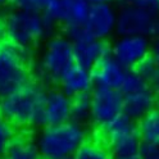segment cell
Instances as JSON below:
<instances>
[{
    "instance_id": "1",
    "label": "cell",
    "mask_w": 159,
    "mask_h": 159,
    "mask_svg": "<svg viewBox=\"0 0 159 159\" xmlns=\"http://www.w3.org/2000/svg\"><path fill=\"white\" fill-rule=\"evenodd\" d=\"M48 89L36 80L8 94L0 100V114L17 128L43 126Z\"/></svg>"
},
{
    "instance_id": "2",
    "label": "cell",
    "mask_w": 159,
    "mask_h": 159,
    "mask_svg": "<svg viewBox=\"0 0 159 159\" xmlns=\"http://www.w3.org/2000/svg\"><path fill=\"white\" fill-rule=\"evenodd\" d=\"M86 141V126L72 121L57 126H45L35 139L41 159L73 158Z\"/></svg>"
},
{
    "instance_id": "3",
    "label": "cell",
    "mask_w": 159,
    "mask_h": 159,
    "mask_svg": "<svg viewBox=\"0 0 159 159\" xmlns=\"http://www.w3.org/2000/svg\"><path fill=\"white\" fill-rule=\"evenodd\" d=\"M76 64L72 41L63 34L48 39L36 63V81L44 86H58L62 77Z\"/></svg>"
},
{
    "instance_id": "4",
    "label": "cell",
    "mask_w": 159,
    "mask_h": 159,
    "mask_svg": "<svg viewBox=\"0 0 159 159\" xmlns=\"http://www.w3.org/2000/svg\"><path fill=\"white\" fill-rule=\"evenodd\" d=\"M34 49L9 40L0 44V96H5L32 81Z\"/></svg>"
},
{
    "instance_id": "5",
    "label": "cell",
    "mask_w": 159,
    "mask_h": 159,
    "mask_svg": "<svg viewBox=\"0 0 159 159\" xmlns=\"http://www.w3.org/2000/svg\"><path fill=\"white\" fill-rule=\"evenodd\" d=\"M7 40L21 46L32 48L57 35L58 26L43 13L12 9L4 14Z\"/></svg>"
},
{
    "instance_id": "6",
    "label": "cell",
    "mask_w": 159,
    "mask_h": 159,
    "mask_svg": "<svg viewBox=\"0 0 159 159\" xmlns=\"http://www.w3.org/2000/svg\"><path fill=\"white\" fill-rule=\"evenodd\" d=\"M102 131L104 144L114 159H139L143 140L136 121L123 113L104 126Z\"/></svg>"
},
{
    "instance_id": "7",
    "label": "cell",
    "mask_w": 159,
    "mask_h": 159,
    "mask_svg": "<svg viewBox=\"0 0 159 159\" xmlns=\"http://www.w3.org/2000/svg\"><path fill=\"white\" fill-rule=\"evenodd\" d=\"M118 36L140 35L146 37H159V17L148 13L135 5L118 9L117 30Z\"/></svg>"
},
{
    "instance_id": "8",
    "label": "cell",
    "mask_w": 159,
    "mask_h": 159,
    "mask_svg": "<svg viewBox=\"0 0 159 159\" xmlns=\"http://www.w3.org/2000/svg\"><path fill=\"white\" fill-rule=\"evenodd\" d=\"M153 40L146 36H118L111 44V54L126 69H135L152 54Z\"/></svg>"
},
{
    "instance_id": "9",
    "label": "cell",
    "mask_w": 159,
    "mask_h": 159,
    "mask_svg": "<svg viewBox=\"0 0 159 159\" xmlns=\"http://www.w3.org/2000/svg\"><path fill=\"white\" fill-rule=\"evenodd\" d=\"M123 114V94L119 90L94 87L91 91V122L103 128Z\"/></svg>"
},
{
    "instance_id": "10",
    "label": "cell",
    "mask_w": 159,
    "mask_h": 159,
    "mask_svg": "<svg viewBox=\"0 0 159 159\" xmlns=\"http://www.w3.org/2000/svg\"><path fill=\"white\" fill-rule=\"evenodd\" d=\"M117 19L118 9L114 4H95L91 5L84 26L91 37L107 41L116 34Z\"/></svg>"
},
{
    "instance_id": "11",
    "label": "cell",
    "mask_w": 159,
    "mask_h": 159,
    "mask_svg": "<svg viewBox=\"0 0 159 159\" xmlns=\"http://www.w3.org/2000/svg\"><path fill=\"white\" fill-rule=\"evenodd\" d=\"M71 107L72 98L64 94L59 87L48 89L44 105L43 127L57 126L71 121Z\"/></svg>"
},
{
    "instance_id": "12",
    "label": "cell",
    "mask_w": 159,
    "mask_h": 159,
    "mask_svg": "<svg viewBox=\"0 0 159 159\" xmlns=\"http://www.w3.org/2000/svg\"><path fill=\"white\" fill-rule=\"evenodd\" d=\"M128 69H126L122 64H119L113 55L109 53L99 62L93 69V80L95 87L112 89V90H119L125 82Z\"/></svg>"
},
{
    "instance_id": "13",
    "label": "cell",
    "mask_w": 159,
    "mask_h": 159,
    "mask_svg": "<svg viewBox=\"0 0 159 159\" xmlns=\"http://www.w3.org/2000/svg\"><path fill=\"white\" fill-rule=\"evenodd\" d=\"M76 64L86 69H91L111 53V44L103 40H98L91 36L73 43Z\"/></svg>"
},
{
    "instance_id": "14",
    "label": "cell",
    "mask_w": 159,
    "mask_h": 159,
    "mask_svg": "<svg viewBox=\"0 0 159 159\" xmlns=\"http://www.w3.org/2000/svg\"><path fill=\"white\" fill-rule=\"evenodd\" d=\"M158 103L159 99L155 91L152 86H149L144 90L123 95V113L134 121L139 122L146 114L150 113L158 105Z\"/></svg>"
},
{
    "instance_id": "15",
    "label": "cell",
    "mask_w": 159,
    "mask_h": 159,
    "mask_svg": "<svg viewBox=\"0 0 159 159\" xmlns=\"http://www.w3.org/2000/svg\"><path fill=\"white\" fill-rule=\"evenodd\" d=\"M58 87L69 98H75L82 94H90L95 87L93 73L90 69L75 64L62 77Z\"/></svg>"
},
{
    "instance_id": "16",
    "label": "cell",
    "mask_w": 159,
    "mask_h": 159,
    "mask_svg": "<svg viewBox=\"0 0 159 159\" xmlns=\"http://www.w3.org/2000/svg\"><path fill=\"white\" fill-rule=\"evenodd\" d=\"M43 14L61 28L69 25L71 0H45Z\"/></svg>"
},
{
    "instance_id": "17",
    "label": "cell",
    "mask_w": 159,
    "mask_h": 159,
    "mask_svg": "<svg viewBox=\"0 0 159 159\" xmlns=\"http://www.w3.org/2000/svg\"><path fill=\"white\" fill-rule=\"evenodd\" d=\"M2 159H41V157L34 140L23 136H17Z\"/></svg>"
},
{
    "instance_id": "18",
    "label": "cell",
    "mask_w": 159,
    "mask_h": 159,
    "mask_svg": "<svg viewBox=\"0 0 159 159\" xmlns=\"http://www.w3.org/2000/svg\"><path fill=\"white\" fill-rule=\"evenodd\" d=\"M71 121L82 126L91 122V93L72 98Z\"/></svg>"
},
{
    "instance_id": "19",
    "label": "cell",
    "mask_w": 159,
    "mask_h": 159,
    "mask_svg": "<svg viewBox=\"0 0 159 159\" xmlns=\"http://www.w3.org/2000/svg\"><path fill=\"white\" fill-rule=\"evenodd\" d=\"M137 128L143 141H159V103L137 122Z\"/></svg>"
},
{
    "instance_id": "20",
    "label": "cell",
    "mask_w": 159,
    "mask_h": 159,
    "mask_svg": "<svg viewBox=\"0 0 159 159\" xmlns=\"http://www.w3.org/2000/svg\"><path fill=\"white\" fill-rule=\"evenodd\" d=\"M73 159H114L104 143L86 141L73 155Z\"/></svg>"
},
{
    "instance_id": "21",
    "label": "cell",
    "mask_w": 159,
    "mask_h": 159,
    "mask_svg": "<svg viewBox=\"0 0 159 159\" xmlns=\"http://www.w3.org/2000/svg\"><path fill=\"white\" fill-rule=\"evenodd\" d=\"M17 136V127L0 114V158L5 154L8 148L12 145Z\"/></svg>"
},
{
    "instance_id": "22",
    "label": "cell",
    "mask_w": 159,
    "mask_h": 159,
    "mask_svg": "<svg viewBox=\"0 0 159 159\" xmlns=\"http://www.w3.org/2000/svg\"><path fill=\"white\" fill-rule=\"evenodd\" d=\"M149 86H152V85L149 84L146 80H144L135 71V69H131V71L127 72L125 82L121 87V93L123 95H127V94H132V93H136V91L144 90V89H146Z\"/></svg>"
},
{
    "instance_id": "23",
    "label": "cell",
    "mask_w": 159,
    "mask_h": 159,
    "mask_svg": "<svg viewBox=\"0 0 159 159\" xmlns=\"http://www.w3.org/2000/svg\"><path fill=\"white\" fill-rule=\"evenodd\" d=\"M90 8L91 3L89 0H71V21H69V25H85Z\"/></svg>"
},
{
    "instance_id": "24",
    "label": "cell",
    "mask_w": 159,
    "mask_h": 159,
    "mask_svg": "<svg viewBox=\"0 0 159 159\" xmlns=\"http://www.w3.org/2000/svg\"><path fill=\"white\" fill-rule=\"evenodd\" d=\"M135 71L140 75L144 80H146V81L152 85V82L154 81V80L157 78V76L159 75V68L157 66V63L154 62V59L152 58V55L146 58L145 61H143L140 64H139Z\"/></svg>"
},
{
    "instance_id": "25",
    "label": "cell",
    "mask_w": 159,
    "mask_h": 159,
    "mask_svg": "<svg viewBox=\"0 0 159 159\" xmlns=\"http://www.w3.org/2000/svg\"><path fill=\"white\" fill-rule=\"evenodd\" d=\"M45 0H12V8L18 11L43 13Z\"/></svg>"
},
{
    "instance_id": "26",
    "label": "cell",
    "mask_w": 159,
    "mask_h": 159,
    "mask_svg": "<svg viewBox=\"0 0 159 159\" xmlns=\"http://www.w3.org/2000/svg\"><path fill=\"white\" fill-rule=\"evenodd\" d=\"M139 159H159V141H143Z\"/></svg>"
},
{
    "instance_id": "27",
    "label": "cell",
    "mask_w": 159,
    "mask_h": 159,
    "mask_svg": "<svg viewBox=\"0 0 159 159\" xmlns=\"http://www.w3.org/2000/svg\"><path fill=\"white\" fill-rule=\"evenodd\" d=\"M134 5L153 16L159 17V0H135Z\"/></svg>"
},
{
    "instance_id": "28",
    "label": "cell",
    "mask_w": 159,
    "mask_h": 159,
    "mask_svg": "<svg viewBox=\"0 0 159 159\" xmlns=\"http://www.w3.org/2000/svg\"><path fill=\"white\" fill-rule=\"evenodd\" d=\"M152 58L154 59V62L157 63L158 68H159V37L153 39L152 43Z\"/></svg>"
},
{
    "instance_id": "29",
    "label": "cell",
    "mask_w": 159,
    "mask_h": 159,
    "mask_svg": "<svg viewBox=\"0 0 159 159\" xmlns=\"http://www.w3.org/2000/svg\"><path fill=\"white\" fill-rule=\"evenodd\" d=\"M7 40V27H5V18L0 14V44H3Z\"/></svg>"
},
{
    "instance_id": "30",
    "label": "cell",
    "mask_w": 159,
    "mask_h": 159,
    "mask_svg": "<svg viewBox=\"0 0 159 159\" xmlns=\"http://www.w3.org/2000/svg\"><path fill=\"white\" fill-rule=\"evenodd\" d=\"M134 2L135 0H114V5L121 9V8H125V7H130V5H134Z\"/></svg>"
},
{
    "instance_id": "31",
    "label": "cell",
    "mask_w": 159,
    "mask_h": 159,
    "mask_svg": "<svg viewBox=\"0 0 159 159\" xmlns=\"http://www.w3.org/2000/svg\"><path fill=\"white\" fill-rule=\"evenodd\" d=\"M152 87H153V90L155 91V94H157V96L159 99V75L157 76V78L154 80V81L152 82Z\"/></svg>"
},
{
    "instance_id": "32",
    "label": "cell",
    "mask_w": 159,
    "mask_h": 159,
    "mask_svg": "<svg viewBox=\"0 0 159 159\" xmlns=\"http://www.w3.org/2000/svg\"><path fill=\"white\" fill-rule=\"evenodd\" d=\"M91 3V5H95V4H113L114 0H89Z\"/></svg>"
},
{
    "instance_id": "33",
    "label": "cell",
    "mask_w": 159,
    "mask_h": 159,
    "mask_svg": "<svg viewBox=\"0 0 159 159\" xmlns=\"http://www.w3.org/2000/svg\"><path fill=\"white\" fill-rule=\"evenodd\" d=\"M7 7H12V0H0V11Z\"/></svg>"
},
{
    "instance_id": "34",
    "label": "cell",
    "mask_w": 159,
    "mask_h": 159,
    "mask_svg": "<svg viewBox=\"0 0 159 159\" xmlns=\"http://www.w3.org/2000/svg\"><path fill=\"white\" fill-rule=\"evenodd\" d=\"M68 159H73V158H68Z\"/></svg>"
},
{
    "instance_id": "35",
    "label": "cell",
    "mask_w": 159,
    "mask_h": 159,
    "mask_svg": "<svg viewBox=\"0 0 159 159\" xmlns=\"http://www.w3.org/2000/svg\"><path fill=\"white\" fill-rule=\"evenodd\" d=\"M0 100H2V96H0Z\"/></svg>"
},
{
    "instance_id": "36",
    "label": "cell",
    "mask_w": 159,
    "mask_h": 159,
    "mask_svg": "<svg viewBox=\"0 0 159 159\" xmlns=\"http://www.w3.org/2000/svg\"><path fill=\"white\" fill-rule=\"evenodd\" d=\"M0 159H2V158H0Z\"/></svg>"
}]
</instances>
